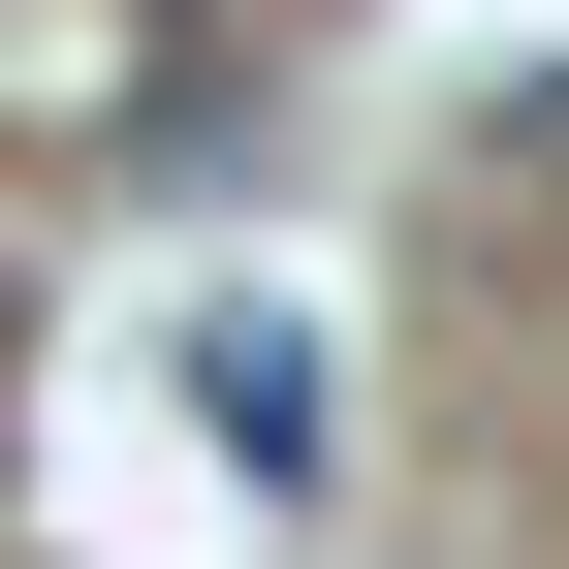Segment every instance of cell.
Listing matches in <instances>:
<instances>
[{
	"mask_svg": "<svg viewBox=\"0 0 569 569\" xmlns=\"http://www.w3.org/2000/svg\"><path fill=\"white\" fill-rule=\"evenodd\" d=\"M190 411H222L284 507H317V348H284V317H190Z\"/></svg>",
	"mask_w": 569,
	"mask_h": 569,
	"instance_id": "obj_1",
	"label": "cell"
},
{
	"mask_svg": "<svg viewBox=\"0 0 569 569\" xmlns=\"http://www.w3.org/2000/svg\"><path fill=\"white\" fill-rule=\"evenodd\" d=\"M0 348H32V284H0Z\"/></svg>",
	"mask_w": 569,
	"mask_h": 569,
	"instance_id": "obj_2",
	"label": "cell"
}]
</instances>
